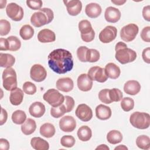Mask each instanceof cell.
<instances>
[{"mask_svg": "<svg viewBox=\"0 0 150 150\" xmlns=\"http://www.w3.org/2000/svg\"><path fill=\"white\" fill-rule=\"evenodd\" d=\"M47 61L52 70L60 74L71 71L74 65L71 53L64 49H56L51 52L48 55Z\"/></svg>", "mask_w": 150, "mask_h": 150, "instance_id": "obj_1", "label": "cell"}, {"mask_svg": "<svg viewBox=\"0 0 150 150\" xmlns=\"http://www.w3.org/2000/svg\"><path fill=\"white\" fill-rule=\"evenodd\" d=\"M116 60L120 63L125 64L134 62L137 58V53L134 50L128 48L127 45L122 42H118L115 47Z\"/></svg>", "mask_w": 150, "mask_h": 150, "instance_id": "obj_2", "label": "cell"}, {"mask_svg": "<svg viewBox=\"0 0 150 150\" xmlns=\"http://www.w3.org/2000/svg\"><path fill=\"white\" fill-rule=\"evenodd\" d=\"M54 18L53 12L47 8H43L32 14L30 17L31 23L36 28H40L50 23Z\"/></svg>", "mask_w": 150, "mask_h": 150, "instance_id": "obj_3", "label": "cell"}, {"mask_svg": "<svg viewBox=\"0 0 150 150\" xmlns=\"http://www.w3.org/2000/svg\"><path fill=\"white\" fill-rule=\"evenodd\" d=\"M129 122L134 127L145 129L150 125V115L146 112L136 111L130 115Z\"/></svg>", "mask_w": 150, "mask_h": 150, "instance_id": "obj_4", "label": "cell"}, {"mask_svg": "<svg viewBox=\"0 0 150 150\" xmlns=\"http://www.w3.org/2000/svg\"><path fill=\"white\" fill-rule=\"evenodd\" d=\"M2 84L7 91H12L17 87V77L14 69L9 67L5 69L2 73Z\"/></svg>", "mask_w": 150, "mask_h": 150, "instance_id": "obj_5", "label": "cell"}, {"mask_svg": "<svg viewBox=\"0 0 150 150\" xmlns=\"http://www.w3.org/2000/svg\"><path fill=\"white\" fill-rule=\"evenodd\" d=\"M43 98L53 107L62 105L64 101V96L54 88L49 89L43 94Z\"/></svg>", "mask_w": 150, "mask_h": 150, "instance_id": "obj_6", "label": "cell"}, {"mask_svg": "<svg viewBox=\"0 0 150 150\" xmlns=\"http://www.w3.org/2000/svg\"><path fill=\"white\" fill-rule=\"evenodd\" d=\"M139 31L138 26L135 23H129L122 28L120 37L122 40L129 42L135 39Z\"/></svg>", "mask_w": 150, "mask_h": 150, "instance_id": "obj_7", "label": "cell"}, {"mask_svg": "<svg viewBox=\"0 0 150 150\" xmlns=\"http://www.w3.org/2000/svg\"><path fill=\"white\" fill-rule=\"evenodd\" d=\"M7 16L14 21H20L23 18L24 12L23 8L16 3H9L6 8Z\"/></svg>", "mask_w": 150, "mask_h": 150, "instance_id": "obj_8", "label": "cell"}, {"mask_svg": "<svg viewBox=\"0 0 150 150\" xmlns=\"http://www.w3.org/2000/svg\"><path fill=\"white\" fill-rule=\"evenodd\" d=\"M87 75L92 80L99 83H104L108 78L105 69L99 66L91 67L88 71Z\"/></svg>", "mask_w": 150, "mask_h": 150, "instance_id": "obj_9", "label": "cell"}, {"mask_svg": "<svg viewBox=\"0 0 150 150\" xmlns=\"http://www.w3.org/2000/svg\"><path fill=\"white\" fill-rule=\"evenodd\" d=\"M117 29L115 26H107L99 34V39L103 43H108L113 41L117 37Z\"/></svg>", "mask_w": 150, "mask_h": 150, "instance_id": "obj_10", "label": "cell"}, {"mask_svg": "<svg viewBox=\"0 0 150 150\" xmlns=\"http://www.w3.org/2000/svg\"><path fill=\"white\" fill-rule=\"evenodd\" d=\"M47 71L45 67L39 64L33 65L30 70V77L36 82H41L45 80Z\"/></svg>", "mask_w": 150, "mask_h": 150, "instance_id": "obj_11", "label": "cell"}, {"mask_svg": "<svg viewBox=\"0 0 150 150\" xmlns=\"http://www.w3.org/2000/svg\"><path fill=\"white\" fill-rule=\"evenodd\" d=\"M76 117L84 122L89 121L93 117V111L91 108L86 104H79L75 111Z\"/></svg>", "mask_w": 150, "mask_h": 150, "instance_id": "obj_12", "label": "cell"}, {"mask_svg": "<svg viewBox=\"0 0 150 150\" xmlns=\"http://www.w3.org/2000/svg\"><path fill=\"white\" fill-rule=\"evenodd\" d=\"M59 127L63 132H72L76 127V121L72 116H64L59 121Z\"/></svg>", "mask_w": 150, "mask_h": 150, "instance_id": "obj_13", "label": "cell"}, {"mask_svg": "<svg viewBox=\"0 0 150 150\" xmlns=\"http://www.w3.org/2000/svg\"><path fill=\"white\" fill-rule=\"evenodd\" d=\"M63 3L66 6L68 13L71 16H77L82 9V3L79 0L63 1Z\"/></svg>", "mask_w": 150, "mask_h": 150, "instance_id": "obj_14", "label": "cell"}, {"mask_svg": "<svg viewBox=\"0 0 150 150\" xmlns=\"http://www.w3.org/2000/svg\"><path fill=\"white\" fill-rule=\"evenodd\" d=\"M78 88L83 91H90L93 87V80L86 73L80 74L77 80Z\"/></svg>", "mask_w": 150, "mask_h": 150, "instance_id": "obj_15", "label": "cell"}, {"mask_svg": "<svg viewBox=\"0 0 150 150\" xmlns=\"http://www.w3.org/2000/svg\"><path fill=\"white\" fill-rule=\"evenodd\" d=\"M120 11L114 7L109 6L106 8L104 13V18L106 21L110 23H116L121 18Z\"/></svg>", "mask_w": 150, "mask_h": 150, "instance_id": "obj_16", "label": "cell"}, {"mask_svg": "<svg viewBox=\"0 0 150 150\" xmlns=\"http://www.w3.org/2000/svg\"><path fill=\"white\" fill-rule=\"evenodd\" d=\"M57 89L63 92H69L74 87V83L71 79L69 77H63L59 79L56 83Z\"/></svg>", "mask_w": 150, "mask_h": 150, "instance_id": "obj_17", "label": "cell"}, {"mask_svg": "<svg viewBox=\"0 0 150 150\" xmlns=\"http://www.w3.org/2000/svg\"><path fill=\"white\" fill-rule=\"evenodd\" d=\"M46 108L45 105L39 101L33 103L29 108L30 114L35 118H40L45 113Z\"/></svg>", "mask_w": 150, "mask_h": 150, "instance_id": "obj_18", "label": "cell"}, {"mask_svg": "<svg viewBox=\"0 0 150 150\" xmlns=\"http://www.w3.org/2000/svg\"><path fill=\"white\" fill-rule=\"evenodd\" d=\"M38 39L41 43L53 42L56 40V35L54 32L49 29H43L40 30L38 34Z\"/></svg>", "mask_w": 150, "mask_h": 150, "instance_id": "obj_19", "label": "cell"}, {"mask_svg": "<svg viewBox=\"0 0 150 150\" xmlns=\"http://www.w3.org/2000/svg\"><path fill=\"white\" fill-rule=\"evenodd\" d=\"M141 88V84L136 80H128L124 86L125 93L131 96L137 94L140 91Z\"/></svg>", "mask_w": 150, "mask_h": 150, "instance_id": "obj_20", "label": "cell"}, {"mask_svg": "<svg viewBox=\"0 0 150 150\" xmlns=\"http://www.w3.org/2000/svg\"><path fill=\"white\" fill-rule=\"evenodd\" d=\"M112 114L111 108L103 104H99L96 108V115L97 118L101 120L109 119Z\"/></svg>", "mask_w": 150, "mask_h": 150, "instance_id": "obj_21", "label": "cell"}, {"mask_svg": "<svg viewBox=\"0 0 150 150\" xmlns=\"http://www.w3.org/2000/svg\"><path fill=\"white\" fill-rule=\"evenodd\" d=\"M102 9L100 5L97 3H90L86 6L85 12L86 14L91 18H96L98 17Z\"/></svg>", "mask_w": 150, "mask_h": 150, "instance_id": "obj_22", "label": "cell"}, {"mask_svg": "<svg viewBox=\"0 0 150 150\" xmlns=\"http://www.w3.org/2000/svg\"><path fill=\"white\" fill-rule=\"evenodd\" d=\"M24 94L23 90L19 88H16L13 90L11 91L9 101L13 105H20L23 99Z\"/></svg>", "mask_w": 150, "mask_h": 150, "instance_id": "obj_23", "label": "cell"}, {"mask_svg": "<svg viewBox=\"0 0 150 150\" xmlns=\"http://www.w3.org/2000/svg\"><path fill=\"white\" fill-rule=\"evenodd\" d=\"M30 145L36 150H47L49 148L48 142L39 137L32 138L30 140Z\"/></svg>", "mask_w": 150, "mask_h": 150, "instance_id": "obj_24", "label": "cell"}, {"mask_svg": "<svg viewBox=\"0 0 150 150\" xmlns=\"http://www.w3.org/2000/svg\"><path fill=\"white\" fill-rule=\"evenodd\" d=\"M105 70L109 78L116 79L119 77L121 74L120 67L114 63H108L105 67Z\"/></svg>", "mask_w": 150, "mask_h": 150, "instance_id": "obj_25", "label": "cell"}, {"mask_svg": "<svg viewBox=\"0 0 150 150\" xmlns=\"http://www.w3.org/2000/svg\"><path fill=\"white\" fill-rule=\"evenodd\" d=\"M36 128V124L35 120L32 118H28L21 125V131L26 135L32 134Z\"/></svg>", "mask_w": 150, "mask_h": 150, "instance_id": "obj_26", "label": "cell"}, {"mask_svg": "<svg viewBox=\"0 0 150 150\" xmlns=\"http://www.w3.org/2000/svg\"><path fill=\"white\" fill-rule=\"evenodd\" d=\"M56 129L54 126L49 122L43 124L40 127V134L45 138H51L55 134Z\"/></svg>", "mask_w": 150, "mask_h": 150, "instance_id": "obj_27", "label": "cell"}, {"mask_svg": "<svg viewBox=\"0 0 150 150\" xmlns=\"http://www.w3.org/2000/svg\"><path fill=\"white\" fill-rule=\"evenodd\" d=\"M15 63V58L9 53H0V66L1 67H11Z\"/></svg>", "mask_w": 150, "mask_h": 150, "instance_id": "obj_28", "label": "cell"}, {"mask_svg": "<svg viewBox=\"0 0 150 150\" xmlns=\"http://www.w3.org/2000/svg\"><path fill=\"white\" fill-rule=\"evenodd\" d=\"M77 135L80 141H88L92 137V131L89 127L83 125L79 128Z\"/></svg>", "mask_w": 150, "mask_h": 150, "instance_id": "obj_29", "label": "cell"}, {"mask_svg": "<svg viewBox=\"0 0 150 150\" xmlns=\"http://www.w3.org/2000/svg\"><path fill=\"white\" fill-rule=\"evenodd\" d=\"M107 140L109 143L115 145L122 141V135L118 130H111L107 135Z\"/></svg>", "mask_w": 150, "mask_h": 150, "instance_id": "obj_30", "label": "cell"}, {"mask_svg": "<svg viewBox=\"0 0 150 150\" xmlns=\"http://www.w3.org/2000/svg\"><path fill=\"white\" fill-rule=\"evenodd\" d=\"M34 29L29 25H25L22 26L19 30V35L22 39L25 40L30 39L34 35Z\"/></svg>", "mask_w": 150, "mask_h": 150, "instance_id": "obj_31", "label": "cell"}, {"mask_svg": "<svg viewBox=\"0 0 150 150\" xmlns=\"http://www.w3.org/2000/svg\"><path fill=\"white\" fill-rule=\"evenodd\" d=\"M136 144L140 149H149L150 148V138L145 135H139L136 139Z\"/></svg>", "mask_w": 150, "mask_h": 150, "instance_id": "obj_32", "label": "cell"}, {"mask_svg": "<svg viewBox=\"0 0 150 150\" xmlns=\"http://www.w3.org/2000/svg\"><path fill=\"white\" fill-rule=\"evenodd\" d=\"M11 118L13 123L20 125L23 124L26 121V115L23 111L18 110L12 113Z\"/></svg>", "mask_w": 150, "mask_h": 150, "instance_id": "obj_33", "label": "cell"}, {"mask_svg": "<svg viewBox=\"0 0 150 150\" xmlns=\"http://www.w3.org/2000/svg\"><path fill=\"white\" fill-rule=\"evenodd\" d=\"M9 42V50L17 51L21 47V42L15 36H10L7 38Z\"/></svg>", "mask_w": 150, "mask_h": 150, "instance_id": "obj_34", "label": "cell"}, {"mask_svg": "<svg viewBox=\"0 0 150 150\" xmlns=\"http://www.w3.org/2000/svg\"><path fill=\"white\" fill-rule=\"evenodd\" d=\"M79 29L81 35H85L90 33L93 29L91 23L86 19L82 20L79 23Z\"/></svg>", "mask_w": 150, "mask_h": 150, "instance_id": "obj_35", "label": "cell"}, {"mask_svg": "<svg viewBox=\"0 0 150 150\" xmlns=\"http://www.w3.org/2000/svg\"><path fill=\"white\" fill-rule=\"evenodd\" d=\"M66 112V109L63 104L58 107H52V108H51L50 109L51 115L56 118H58L62 117Z\"/></svg>", "mask_w": 150, "mask_h": 150, "instance_id": "obj_36", "label": "cell"}, {"mask_svg": "<svg viewBox=\"0 0 150 150\" xmlns=\"http://www.w3.org/2000/svg\"><path fill=\"white\" fill-rule=\"evenodd\" d=\"M123 94L122 91L116 88L109 90V97L112 102H118L122 98Z\"/></svg>", "mask_w": 150, "mask_h": 150, "instance_id": "obj_37", "label": "cell"}, {"mask_svg": "<svg viewBox=\"0 0 150 150\" xmlns=\"http://www.w3.org/2000/svg\"><path fill=\"white\" fill-rule=\"evenodd\" d=\"M121 107L124 111H129L134 108V101L130 97H124L121 101Z\"/></svg>", "mask_w": 150, "mask_h": 150, "instance_id": "obj_38", "label": "cell"}, {"mask_svg": "<svg viewBox=\"0 0 150 150\" xmlns=\"http://www.w3.org/2000/svg\"><path fill=\"white\" fill-rule=\"evenodd\" d=\"M100 54L99 52L94 49H88L87 55V62L94 63L100 59Z\"/></svg>", "mask_w": 150, "mask_h": 150, "instance_id": "obj_39", "label": "cell"}, {"mask_svg": "<svg viewBox=\"0 0 150 150\" xmlns=\"http://www.w3.org/2000/svg\"><path fill=\"white\" fill-rule=\"evenodd\" d=\"M75 138L71 135H64L60 139V144L63 146L71 148L75 144Z\"/></svg>", "mask_w": 150, "mask_h": 150, "instance_id": "obj_40", "label": "cell"}, {"mask_svg": "<svg viewBox=\"0 0 150 150\" xmlns=\"http://www.w3.org/2000/svg\"><path fill=\"white\" fill-rule=\"evenodd\" d=\"M11 30V23L6 19L0 20V35H7Z\"/></svg>", "mask_w": 150, "mask_h": 150, "instance_id": "obj_41", "label": "cell"}, {"mask_svg": "<svg viewBox=\"0 0 150 150\" xmlns=\"http://www.w3.org/2000/svg\"><path fill=\"white\" fill-rule=\"evenodd\" d=\"M23 91L28 95H33L36 92V86L30 81H26L22 86Z\"/></svg>", "mask_w": 150, "mask_h": 150, "instance_id": "obj_42", "label": "cell"}, {"mask_svg": "<svg viewBox=\"0 0 150 150\" xmlns=\"http://www.w3.org/2000/svg\"><path fill=\"white\" fill-rule=\"evenodd\" d=\"M88 48L86 46H80L77 50V56L79 60L81 62H87V55Z\"/></svg>", "mask_w": 150, "mask_h": 150, "instance_id": "obj_43", "label": "cell"}, {"mask_svg": "<svg viewBox=\"0 0 150 150\" xmlns=\"http://www.w3.org/2000/svg\"><path fill=\"white\" fill-rule=\"evenodd\" d=\"M109 90L107 88L103 89L98 93V98L103 103L111 104L112 103L109 97Z\"/></svg>", "mask_w": 150, "mask_h": 150, "instance_id": "obj_44", "label": "cell"}, {"mask_svg": "<svg viewBox=\"0 0 150 150\" xmlns=\"http://www.w3.org/2000/svg\"><path fill=\"white\" fill-rule=\"evenodd\" d=\"M63 104L66 107L67 112H69L73 110L74 107L75 103L73 97L69 96H64V101Z\"/></svg>", "mask_w": 150, "mask_h": 150, "instance_id": "obj_45", "label": "cell"}, {"mask_svg": "<svg viewBox=\"0 0 150 150\" xmlns=\"http://www.w3.org/2000/svg\"><path fill=\"white\" fill-rule=\"evenodd\" d=\"M27 6L32 10H39L41 9L43 2L41 0H33V1H26Z\"/></svg>", "mask_w": 150, "mask_h": 150, "instance_id": "obj_46", "label": "cell"}, {"mask_svg": "<svg viewBox=\"0 0 150 150\" xmlns=\"http://www.w3.org/2000/svg\"><path fill=\"white\" fill-rule=\"evenodd\" d=\"M141 38L145 42H150V26L144 28L141 32Z\"/></svg>", "mask_w": 150, "mask_h": 150, "instance_id": "obj_47", "label": "cell"}, {"mask_svg": "<svg viewBox=\"0 0 150 150\" xmlns=\"http://www.w3.org/2000/svg\"><path fill=\"white\" fill-rule=\"evenodd\" d=\"M95 37V32L94 29H93L90 33L85 34V35H81V39L85 42H90L93 41Z\"/></svg>", "mask_w": 150, "mask_h": 150, "instance_id": "obj_48", "label": "cell"}, {"mask_svg": "<svg viewBox=\"0 0 150 150\" xmlns=\"http://www.w3.org/2000/svg\"><path fill=\"white\" fill-rule=\"evenodd\" d=\"M142 57L145 62L148 64L150 63V48L149 47L143 50L142 53Z\"/></svg>", "mask_w": 150, "mask_h": 150, "instance_id": "obj_49", "label": "cell"}, {"mask_svg": "<svg viewBox=\"0 0 150 150\" xmlns=\"http://www.w3.org/2000/svg\"><path fill=\"white\" fill-rule=\"evenodd\" d=\"M0 50H9V42L7 39L3 38L0 39Z\"/></svg>", "mask_w": 150, "mask_h": 150, "instance_id": "obj_50", "label": "cell"}, {"mask_svg": "<svg viewBox=\"0 0 150 150\" xmlns=\"http://www.w3.org/2000/svg\"><path fill=\"white\" fill-rule=\"evenodd\" d=\"M143 18L148 22L150 21V6L147 5L144 7L142 9Z\"/></svg>", "mask_w": 150, "mask_h": 150, "instance_id": "obj_51", "label": "cell"}, {"mask_svg": "<svg viewBox=\"0 0 150 150\" xmlns=\"http://www.w3.org/2000/svg\"><path fill=\"white\" fill-rule=\"evenodd\" d=\"M8 118V113L7 111L3 108H1V118H0V125H2L4 124Z\"/></svg>", "mask_w": 150, "mask_h": 150, "instance_id": "obj_52", "label": "cell"}, {"mask_svg": "<svg viewBox=\"0 0 150 150\" xmlns=\"http://www.w3.org/2000/svg\"><path fill=\"white\" fill-rule=\"evenodd\" d=\"M0 149L1 150H8L9 149V142L5 138L0 139Z\"/></svg>", "mask_w": 150, "mask_h": 150, "instance_id": "obj_53", "label": "cell"}, {"mask_svg": "<svg viewBox=\"0 0 150 150\" xmlns=\"http://www.w3.org/2000/svg\"><path fill=\"white\" fill-rule=\"evenodd\" d=\"M111 2L114 4L116 5H123L124 4H125L126 2V1L125 0H124V1H121V0L113 1V0H112Z\"/></svg>", "mask_w": 150, "mask_h": 150, "instance_id": "obj_54", "label": "cell"}, {"mask_svg": "<svg viewBox=\"0 0 150 150\" xmlns=\"http://www.w3.org/2000/svg\"><path fill=\"white\" fill-rule=\"evenodd\" d=\"M96 149H105V150H109L110 148L109 147L105 145V144H101V145H100L99 146H98Z\"/></svg>", "mask_w": 150, "mask_h": 150, "instance_id": "obj_55", "label": "cell"}, {"mask_svg": "<svg viewBox=\"0 0 150 150\" xmlns=\"http://www.w3.org/2000/svg\"><path fill=\"white\" fill-rule=\"evenodd\" d=\"M114 149L115 150H117V149H128V148L127 146H125V145H120L118 146H116Z\"/></svg>", "mask_w": 150, "mask_h": 150, "instance_id": "obj_56", "label": "cell"}, {"mask_svg": "<svg viewBox=\"0 0 150 150\" xmlns=\"http://www.w3.org/2000/svg\"><path fill=\"white\" fill-rule=\"evenodd\" d=\"M0 8L1 9H3L5 7L6 4V1H0Z\"/></svg>", "mask_w": 150, "mask_h": 150, "instance_id": "obj_57", "label": "cell"}]
</instances>
